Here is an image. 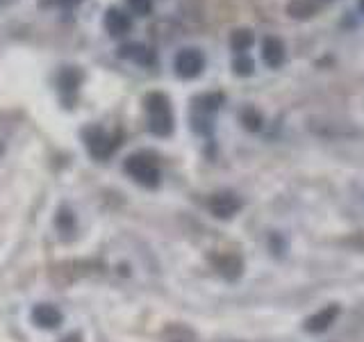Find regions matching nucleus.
I'll return each instance as SVG.
<instances>
[{"mask_svg": "<svg viewBox=\"0 0 364 342\" xmlns=\"http://www.w3.org/2000/svg\"><path fill=\"white\" fill-rule=\"evenodd\" d=\"M53 3L57 5V7H64V9H73V7H77L82 0H53Z\"/></svg>", "mask_w": 364, "mask_h": 342, "instance_id": "dca6fc26", "label": "nucleus"}, {"mask_svg": "<svg viewBox=\"0 0 364 342\" xmlns=\"http://www.w3.org/2000/svg\"><path fill=\"white\" fill-rule=\"evenodd\" d=\"M314 5L312 3H307V0H294V3L289 5V14L294 19H307V16H312L314 14Z\"/></svg>", "mask_w": 364, "mask_h": 342, "instance_id": "f8f14e48", "label": "nucleus"}, {"mask_svg": "<svg viewBox=\"0 0 364 342\" xmlns=\"http://www.w3.org/2000/svg\"><path fill=\"white\" fill-rule=\"evenodd\" d=\"M32 322L41 328H55L62 322V313L50 304H41L32 311Z\"/></svg>", "mask_w": 364, "mask_h": 342, "instance_id": "0eeeda50", "label": "nucleus"}, {"mask_svg": "<svg viewBox=\"0 0 364 342\" xmlns=\"http://www.w3.org/2000/svg\"><path fill=\"white\" fill-rule=\"evenodd\" d=\"M242 119H244V125H246L248 130H257V128H259V123H262L259 114H257L255 110H246Z\"/></svg>", "mask_w": 364, "mask_h": 342, "instance_id": "2eb2a0df", "label": "nucleus"}, {"mask_svg": "<svg viewBox=\"0 0 364 342\" xmlns=\"http://www.w3.org/2000/svg\"><path fill=\"white\" fill-rule=\"evenodd\" d=\"M85 142H87V148H89V153L98 157V160H105L112 155V151L117 148V140L107 133V130H102V128H89L85 130Z\"/></svg>", "mask_w": 364, "mask_h": 342, "instance_id": "7ed1b4c3", "label": "nucleus"}, {"mask_svg": "<svg viewBox=\"0 0 364 342\" xmlns=\"http://www.w3.org/2000/svg\"><path fill=\"white\" fill-rule=\"evenodd\" d=\"M146 114H148V128L157 137H166L173 133V112L171 103L164 94L153 91L146 96Z\"/></svg>", "mask_w": 364, "mask_h": 342, "instance_id": "f257e3e1", "label": "nucleus"}, {"mask_svg": "<svg viewBox=\"0 0 364 342\" xmlns=\"http://www.w3.org/2000/svg\"><path fill=\"white\" fill-rule=\"evenodd\" d=\"M250 43H253V34H250V30H237L230 37L232 51L239 53V55H244L250 48Z\"/></svg>", "mask_w": 364, "mask_h": 342, "instance_id": "9b49d317", "label": "nucleus"}, {"mask_svg": "<svg viewBox=\"0 0 364 342\" xmlns=\"http://www.w3.org/2000/svg\"><path fill=\"white\" fill-rule=\"evenodd\" d=\"M128 5L132 7L134 14L146 16L148 11H151V7H153V0H128Z\"/></svg>", "mask_w": 364, "mask_h": 342, "instance_id": "ddd939ff", "label": "nucleus"}, {"mask_svg": "<svg viewBox=\"0 0 364 342\" xmlns=\"http://www.w3.org/2000/svg\"><path fill=\"white\" fill-rule=\"evenodd\" d=\"M125 174L144 187H155L159 182V167L148 153H134L125 160Z\"/></svg>", "mask_w": 364, "mask_h": 342, "instance_id": "f03ea898", "label": "nucleus"}, {"mask_svg": "<svg viewBox=\"0 0 364 342\" xmlns=\"http://www.w3.org/2000/svg\"><path fill=\"white\" fill-rule=\"evenodd\" d=\"M105 28H107V32L112 34V37H121V34L130 32L132 21H130L128 14H123L121 9H107V14H105Z\"/></svg>", "mask_w": 364, "mask_h": 342, "instance_id": "1a4fd4ad", "label": "nucleus"}, {"mask_svg": "<svg viewBox=\"0 0 364 342\" xmlns=\"http://www.w3.org/2000/svg\"><path fill=\"white\" fill-rule=\"evenodd\" d=\"M235 71H237L239 76H248V73H253V62H250L248 57L239 55L237 60H235Z\"/></svg>", "mask_w": 364, "mask_h": 342, "instance_id": "4468645a", "label": "nucleus"}, {"mask_svg": "<svg viewBox=\"0 0 364 342\" xmlns=\"http://www.w3.org/2000/svg\"><path fill=\"white\" fill-rule=\"evenodd\" d=\"M205 57L198 48H185L176 55V73L185 80H191L203 73Z\"/></svg>", "mask_w": 364, "mask_h": 342, "instance_id": "20e7f679", "label": "nucleus"}, {"mask_svg": "<svg viewBox=\"0 0 364 342\" xmlns=\"http://www.w3.org/2000/svg\"><path fill=\"white\" fill-rule=\"evenodd\" d=\"M262 60L271 68H278L284 62V46L278 37H267L262 43Z\"/></svg>", "mask_w": 364, "mask_h": 342, "instance_id": "6e6552de", "label": "nucleus"}, {"mask_svg": "<svg viewBox=\"0 0 364 342\" xmlns=\"http://www.w3.org/2000/svg\"><path fill=\"white\" fill-rule=\"evenodd\" d=\"M7 3H11V0H0V5H7Z\"/></svg>", "mask_w": 364, "mask_h": 342, "instance_id": "6ab92c4d", "label": "nucleus"}, {"mask_svg": "<svg viewBox=\"0 0 364 342\" xmlns=\"http://www.w3.org/2000/svg\"><path fill=\"white\" fill-rule=\"evenodd\" d=\"M339 317V306H326L323 311H318L305 322V328L310 333H321V331L330 328V324H335V319Z\"/></svg>", "mask_w": 364, "mask_h": 342, "instance_id": "423d86ee", "label": "nucleus"}, {"mask_svg": "<svg viewBox=\"0 0 364 342\" xmlns=\"http://www.w3.org/2000/svg\"><path fill=\"white\" fill-rule=\"evenodd\" d=\"M239 208H242V201H239L232 192H219V194H214L210 201V210L214 217H219V219H230Z\"/></svg>", "mask_w": 364, "mask_h": 342, "instance_id": "39448f33", "label": "nucleus"}, {"mask_svg": "<svg viewBox=\"0 0 364 342\" xmlns=\"http://www.w3.org/2000/svg\"><path fill=\"white\" fill-rule=\"evenodd\" d=\"M360 11H362V14H364V0H360Z\"/></svg>", "mask_w": 364, "mask_h": 342, "instance_id": "f3484780", "label": "nucleus"}, {"mask_svg": "<svg viewBox=\"0 0 364 342\" xmlns=\"http://www.w3.org/2000/svg\"><path fill=\"white\" fill-rule=\"evenodd\" d=\"M121 57H125V60H130V62L141 64V66H151L155 62L153 51L146 48V46H141V43H128V46H123V48H121Z\"/></svg>", "mask_w": 364, "mask_h": 342, "instance_id": "9d476101", "label": "nucleus"}, {"mask_svg": "<svg viewBox=\"0 0 364 342\" xmlns=\"http://www.w3.org/2000/svg\"><path fill=\"white\" fill-rule=\"evenodd\" d=\"M66 342H80V340H77V338H68Z\"/></svg>", "mask_w": 364, "mask_h": 342, "instance_id": "a211bd4d", "label": "nucleus"}]
</instances>
